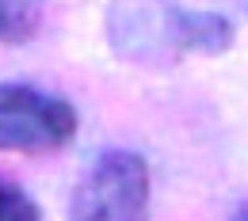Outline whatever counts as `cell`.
Wrapping results in <instances>:
<instances>
[{
	"label": "cell",
	"instance_id": "cell-1",
	"mask_svg": "<svg viewBox=\"0 0 248 221\" xmlns=\"http://www.w3.org/2000/svg\"><path fill=\"white\" fill-rule=\"evenodd\" d=\"M233 23L217 12L184 8L176 0H111L107 42L130 65L172 69L191 54L214 58L233 46Z\"/></svg>",
	"mask_w": 248,
	"mask_h": 221
},
{
	"label": "cell",
	"instance_id": "cell-2",
	"mask_svg": "<svg viewBox=\"0 0 248 221\" xmlns=\"http://www.w3.org/2000/svg\"><path fill=\"white\" fill-rule=\"evenodd\" d=\"M153 176L141 153L103 149L77 179L69 221H149Z\"/></svg>",
	"mask_w": 248,
	"mask_h": 221
},
{
	"label": "cell",
	"instance_id": "cell-3",
	"mask_svg": "<svg viewBox=\"0 0 248 221\" xmlns=\"http://www.w3.org/2000/svg\"><path fill=\"white\" fill-rule=\"evenodd\" d=\"M77 107L65 95L42 92L34 84L0 88V145L8 153H58L77 137Z\"/></svg>",
	"mask_w": 248,
	"mask_h": 221
},
{
	"label": "cell",
	"instance_id": "cell-4",
	"mask_svg": "<svg viewBox=\"0 0 248 221\" xmlns=\"http://www.w3.org/2000/svg\"><path fill=\"white\" fill-rule=\"evenodd\" d=\"M46 0H0V38L4 46H27L42 27Z\"/></svg>",
	"mask_w": 248,
	"mask_h": 221
},
{
	"label": "cell",
	"instance_id": "cell-5",
	"mask_svg": "<svg viewBox=\"0 0 248 221\" xmlns=\"http://www.w3.org/2000/svg\"><path fill=\"white\" fill-rule=\"evenodd\" d=\"M0 221H42V210L16 179H4L0 187Z\"/></svg>",
	"mask_w": 248,
	"mask_h": 221
},
{
	"label": "cell",
	"instance_id": "cell-6",
	"mask_svg": "<svg viewBox=\"0 0 248 221\" xmlns=\"http://www.w3.org/2000/svg\"><path fill=\"white\" fill-rule=\"evenodd\" d=\"M229 221H248V202H241V206L233 210V218H229Z\"/></svg>",
	"mask_w": 248,
	"mask_h": 221
}]
</instances>
